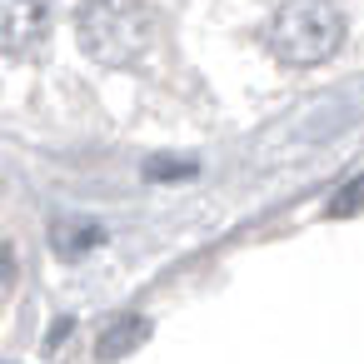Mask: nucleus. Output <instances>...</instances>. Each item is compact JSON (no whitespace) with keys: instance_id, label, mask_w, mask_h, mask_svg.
Here are the masks:
<instances>
[{"instance_id":"nucleus-8","label":"nucleus","mask_w":364,"mask_h":364,"mask_svg":"<svg viewBox=\"0 0 364 364\" xmlns=\"http://www.w3.org/2000/svg\"><path fill=\"white\" fill-rule=\"evenodd\" d=\"M11 269H16L11 264V250H0V294H6V284H11Z\"/></svg>"},{"instance_id":"nucleus-5","label":"nucleus","mask_w":364,"mask_h":364,"mask_svg":"<svg viewBox=\"0 0 364 364\" xmlns=\"http://www.w3.org/2000/svg\"><path fill=\"white\" fill-rule=\"evenodd\" d=\"M100 245H105V225H95V220H55L50 225V250L60 259H85Z\"/></svg>"},{"instance_id":"nucleus-1","label":"nucleus","mask_w":364,"mask_h":364,"mask_svg":"<svg viewBox=\"0 0 364 364\" xmlns=\"http://www.w3.org/2000/svg\"><path fill=\"white\" fill-rule=\"evenodd\" d=\"M75 36L100 65H135L155 41V16L145 0H80Z\"/></svg>"},{"instance_id":"nucleus-7","label":"nucleus","mask_w":364,"mask_h":364,"mask_svg":"<svg viewBox=\"0 0 364 364\" xmlns=\"http://www.w3.org/2000/svg\"><path fill=\"white\" fill-rule=\"evenodd\" d=\"M359 210H364V175L349 180V185L329 200V215H334V220H349V215H359Z\"/></svg>"},{"instance_id":"nucleus-3","label":"nucleus","mask_w":364,"mask_h":364,"mask_svg":"<svg viewBox=\"0 0 364 364\" xmlns=\"http://www.w3.org/2000/svg\"><path fill=\"white\" fill-rule=\"evenodd\" d=\"M50 31V0H0V50L31 55Z\"/></svg>"},{"instance_id":"nucleus-6","label":"nucleus","mask_w":364,"mask_h":364,"mask_svg":"<svg viewBox=\"0 0 364 364\" xmlns=\"http://www.w3.org/2000/svg\"><path fill=\"white\" fill-rule=\"evenodd\" d=\"M200 165L190 160V155H155L150 165H145V180H190Z\"/></svg>"},{"instance_id":"nucleus-4","label":"nucleus","mask_w":364,"mask_h":364,"mask_svg":"<svg viewBox=\"0 0 364 364\" xmlns=\"http://www.w3.org/2000/svg\"><path fill=\"white\" fill-rule=\"evenodd\" d=\"M145 339H150V319H145V314H115V319L100 329V339H95V359L115 364V359L135 354Z\"/></svg>"},{"instance_id":"nucleus-2","label":"nucleus","mask_w":364,"mask_h":364,"mask_svg":"<svg viewBox=\"0 0 364 364\" xmlns=\"http://www.w3.org/2000/svg\"><path fill=\"white\" fill-rule=\"evenodd\" d=\"M344 41V16L334 0H284L269 21V50L284 65H324Z\"/></svg>"}]
</instances>
